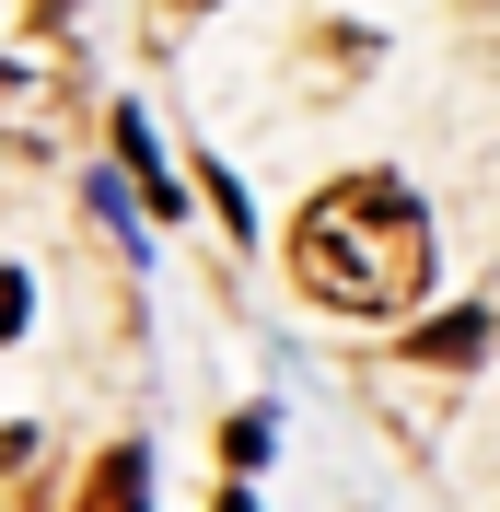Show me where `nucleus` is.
<instances>
[{
  "label": "nucleus",
  "mask_w": 500,
  "mask_h": 512,
  "mask_svg": "<svg viewBox=\"0 0 500 512\" xmlns=\"http://www.w3.org/2000/svg\"><path fill=\"white\" fill-rule=\"evenodd\" d=\"M291 280L326 315H407L431 291V210L396 175H338L291 222Z\"/></svg>",
  "instance_id": "f257e3e1"
},
{
  "label": "nucleus",
  "mask_w": 500,
  "mask_h": 512,
  "mask_svg": "<svg viewBox=\"0 0 500 512\" xmlns=\"http://www.w3.org/2000/svg\"><path fill=\"white\" fill-rule=\"evenodd\" d=\"M70 105H82V82H70L59 47H0V152H47L70 128Z\"/></svg>",
  "instance_id": "f03ea898"
},
{
  "label": "nucleus",
  "mask_w": 500,
  "mask_h": 512,
  "mask_svg": "<svg viewBox=\"0 0 500 512\" xmlns=\"http://www.w3.org/2000/svg\"><path fill=\"white\" fill-rule=\"evenodd\" d=\"M70 512H152V454H140V443H105Z\"/></svg>",
  "instance_id": "7ed1b4c3"
},
{
  "label": "nucleus",
  "mask_w": 500,
  "mask_h": 512,
  "mask_svg": "<svg viewBox=\"0 0 500 512\" xmlns=\"http://www.w3.org/2000/svg\"><path fill=\"white\" fill-rule=\"evenodd\" d=\"M105 128H117V163H128V175H140V198H152L163 222H175V210H187V187L163 175V152H152V128H140V105H117V117H105Z\"/></svg>",
  "instance_id": "20e7f679"
},
{
  "label": "nucleus",
  "mask_w": 500,
  "mask_h": 512,
  "mask_svg": "<svg viewBox=\"0 0 500 512\" xmlns=\"http://www.w3.org/2000/svg\"><path fill=\"white\" fill-rule=\"evenodd\" d=\"M489 350V315H442L431 338H419V361H477Z\"/></svg>",
  "instance_id": "39448f33"
},
{
  "label": "nucleus",
  "mask_w": 500,
  "mask_h": 512,
  "mask_svg": "<svg viewBox=\"0 0 500 512\" xmlns=\"http://www.w3.org/2000/svg\"><path fill=\"white\" fill-rule=\"evenodd\" d=\"M221 454H233V466H268V419H256V408H233V431H221Z\"/></svg>",
  "instance_id": "423d86ee"
},
{
  "label": "nucleus",
  "mask_w": 500,
  "mask_h": 512,
  "mask_svg": "<svg viewBox=\"0 0 500 512\" xmlns=\"http://www.w3.org/2000/svg\"><path fill=\"white\" fill-rule=\"evenodd\" d=\"M24 315H35V291H24V268H0V350L24 338Z\"/></svg>",
  "instance_id": "0eeeda50"
},
{
  "label": "nucleus",
  "mask_w": 500,
  "mask_h": 512,
  "mask_svg": "<svg viewBox=\"0 0 500 512\" xmlns=\"http://www.w3.org/2000/svg\"><path fill=\"white\" fill-rule=\"evenodd\" d=\"M221 512H256V501H245V489H221Z\"/></svg>",
  "instance_id": "6e6552de"
},
{
  "label": "nucleus",
  "mask_w": 500,
  "mask_h": 512,
  "mask_svg": "<svg viewBox=\"0 0 500 512\" xmlns=\"http://www.w3.org/2000/svg\"><path fill=\"white\" fill-rule=\"evenodd\" d=\"M187 12H210V0H187Z\"/></svg>",
  "instance_id": "1a4fd4ad"
}]
</instances>
